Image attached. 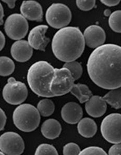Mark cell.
Listing matches in <instances>:
<instances>
[{"label":"cell","instance_id":"obj_27","mask_svg":"<svg viewBox=\"0 0 121 155\" xmlns=\"http://www.w3.org/2000/svg\"><path fill=\"white\" fill-rule=\"evenodd\" d=\"M81 151L79 146L75 143H69L63 147V155H78Z\"/></svg>","mask_w":121,"mask_h":155},{"label":"cell","instance_id":"obj_17","mask_svg":"<svg viewBox=\"0 0 121 155\" xmlns=\"http://www.w3.org/2000/svg\"><path fill=\"white\" fill-rule=\"evenodd\" d=\"M62 127L60 122L54 119H49L43 122L41 132L43 137L49 140H54L60 136Z\"/></svg>","mask_w":121,"mask_h":155},{"label":"cell","instance_id":"obj_10","mask_svg":"<svg viewBox=\"0 0 121 155\" xmlns=\"http://www.w3.org/2000/svg\"><path fill=\"white\" fill-rule=\"evenodd\" d=\"M25 143L18 133L7 132L0 137V150L6 155H21L25 150Z\"/></svg>","mask_w":121,"mask_h":155},{"label":"cell","instance_id":"obj_19","mask_svg":"<svg viewBox=\"0 0 121 155\" xmlns=\"http://www.w3.org/2000/svg\"><path fill=\"white\" fill-rule=\"evenodd\" d=\"M70 92L82 104L86 103L92 96V92L89 87L86 84L80 83L75 84Z\"/></svg>","mask_w":121,"mask_h":155},{"label":"cell","instance_id":"obj_2","mask_svg":"<svg viewBox=\"0 0 121 155\" xmlns=\"http://www.w3.org/2000/svg\"><path fill=\"white\" fill-rule=\"evenodd\" d=\"M85 41L84 35L76 27H66L58 30L52 39L54 56L66 63L75 61L84 52Z\"/></svg>","mask_w":121,"mask_h":155},{"label":"cell","instance_id":"obj_15","mask_svg":"<svg viewBox=\"0 0 121 155\" xmlns=\"http://www.w3.org/2000/svg\"><path fill=\"white\" fill-rule=\"evenodd\" d=\"M83 116L82 108L75 102H69L61 109L63 120L67 124H75L79 122Z\"/></svg>","mask_w":121,"mask_h":155},{"label":"cell","instance_id":"obj_8","mask_svg":"<svg viewBox=\"0 0 121 155\" xmlns=\"http://www.w3.org/2000/svg\"><path fill=\"white\" fill-rule=\"evenodd\" d=\"M75 81L68 69L64 67L55 68L54 78L51 83V92L54 97L65 95L71 92Z\"/></svg>","mask_w":121,"mask_h":155},{"label":"cell","instance_id":"obj_29","mask_svg":"<svg viewBox=\"0 0 121 155\" xmlns=\"http://www.w3.org/2000/svg\"><path fill=\"white\" fill-rule=\"evenodd\" d=\"M108 155H121V143L111 146L109 150Z\"/></svg>","mask_w":121,"mask_h":155},{"label":"cell","instance_id":"obj_23","mask_svg":"<svg viewBox=\"0 0 121 155\" xmlns=\"http://www.w3.org/2000/svg\"><path fill=\"white\" fill-rule=\"evenodd\" d=\"M109 25L111 29L117 33H121V11L111 13L109 18Z\"/></svg>","mask_w":121,"mask_h":155},{"label":"cell","instance_id":"obj_30","mask_svg":"<svg viewBox=\"0 0 121 155\" xmlns=\"http://www.w3.org/2000/svg\"><path fill=\"white\" fill-rule=\"evenodd\" d=\"M0 116H1V122H0V129L1 131H3L5 127L6 123V120H7V117L6 116L5 113L4 112V110L1 108L0 110Z\"/></svg>","mask_w":121,"mask_h":155},{"label":"cell","instance_id":"obj_16","mask_svg":"<svg viewBox=\"0 0 121 155\" xmlns=\"http://www.w3.org/2000/svg\"><path fill=\"white\" fill-rule=\"evenodd\" d=\"M107 109V104L103 97L92 95L86 102L85 109L89 116L93 118L103 116Z\"/></svg>","mask_w":121,"mask_h":155},{"label":"cell","instance_id":"obj_31","mask_svg":"<svg viewBox=\"0 0 121 155\" xmlns=\"http://www.w3.org/2000/svg\"><path fill=\"white\" fill-rule=\"evenodd\" d=\"M101 2L105 5L111 7V6H114L118 5L119 4L120 1H117V0H116V1H106H106H101Z\"/></svg>","mask_w":121,"mask_h":155},{"label":"cell","instance_id":"obj_26","mask_svg":"<svg viewBox=\"0 0 121 155\" xmlns=\"http://www.w3.org/2000/svg\"><path fill=\"white\" fill-rule=\"evenodd\" d=\"M78 155H108L102 148L98 146H89L80 151Z\"/></svg>","mask_w":121,"mask_h":155},{"label":"cell","instance_id":"obj_28","mask_svg":"<svg viewBox=\"0 0 121 155\" xmlns=\"http://www.w3.org/2000/svg\"><path fill=\"white\" fill-rule=\"evenodd\" d=\"M76 5L80 10L88 11L92 9L96 4V1H76Z\"/></svg>","mask_w":121,"mask_h":155},{"label":"cell","instance_id":"obj_12","mask_svg":"<svg viewBox=\"0 0 121 155\" xmlns=\"http://www.w3.org/2000/svg\"><path fill=\"white\" fill-rule=\"evenodd\" d=\"M83 35L85 44L91 48H96L104 45L106 39L104 30L98 25L88 27Z\"/></svg>","mask_w":121,"mask_h":155},{"label":"cell","instance_id":"obj_13","mask_svg":"<svg viewBox=\"0 0 121 155\" xmlns=\"http://www.w3.org/2000/svg\"><path fill=\"white\" fill-rule=\"evenodd\" d=\"M22 15L29 21H42L43 11L41 5L35 1H24L20 8Z\"/></svg>","mask_w":121,"mask_h":155},{"label":"cell","instance_id":"obj_14","mask_svg":"<svg viewBox=\"0 0 121 155\" xmlns=\"http://www.w3.org/2000/svg\"><path fill=\"white\" fill-rule=\"evenodd\" d=\"M12 56L18 62H26L31 58L33 48L26 40H18L13 43L11 48Z\"/></svg>","mask_w":121,"mask_h":155},{"label":"cell","instance_id":"obj_25","mask_svg":"<svg viewBox=\"0 0 121 155\" xmlns=\"http://www.w3.org/2000/svg\"><path fill=\"white\" fill-rule=\"evenodd\" d=\"M34 155H59L55 147L52 145L41 144L36 148Z\"/></svg>","mask_w":121,"mask_h":155},{"label":"cell","instance_id":"obj_20","mask_svg":"<svg viewBox=\"0 0 121 155\" xmlns=\"http://www.w3.org/2000/svg\"><path fill=\"white\" fill-rule=\"evenodd\" d=\"M103 98L106 103L109 104L112 108L116 109L121 108V89L111 90L106 93Z\"/></svg>","mask_w":121,"mask_h":155},{"label":"cell","instance_id":"obj_21","mask_svg":"<svg viewBox=\"0 0 121 155\" xmlns=\"http://www.w3.org/2000/svg\"><path fill=\"white\" fill-rule=\"evenodd\" d=\"M55 105L49 99H43L38 103L37 108L41 116L43 117L50 116L55 110Z\"/></svg>","mask_w":121,"mask_h":155},{"label":"cell","instance_id":"obj_7","mask_svg":"<svg viewBox=\"0 0 121 155\" xmlns=\"http://www.w3.org/2000/svg\"><path fill=\"white\" fill-rule=\"evenodd\" d=\"M2 95L8 103L13 105H21L27 99L28 90L24 83L11 77L3 89Z\"/></svg>","mask_w":121,"mask_h":155},{"label":"cell","instance_id":"obj_9","mask_svg":"<svg viewBox=\"0 0 121 155\" xmlns=\"http://www.w3.org/2000/svg\"><path fill=\"white\" fill-rule=\"evenodd\" d=\"M28 28L27 19L22 14L16 13L9 15L4 24L6 34L9 38L17 41L26 37Z\"/></svg>","mask_w":121,"mask_h":155},{"label":"cell","instance_id":"obj_4","mask_svg":"<svg viewBox=\"0 0 121 155\" xmlns=\"http://www.w3.org/2000/svg\"><path fill=\"white\" fill-rule=\"evenodd\" d=\"M40 120L37 108L29 104L19 105L13 112V123L18 129L24 132L35 131L39 126Z\"/></svg>","mask_w":121,"mask_h":155},{"label":"cell","instance_id":"obj_36","mask_svg":"<svg viewBox=\"0 0 121 155\" xmlns=\"http://www.w3.org/2000/svg\"><path fill=\"white\" fill-rule=\"evenodd\" d=\"M0 155H6L4 154V153H3L2 152H1V153H0Z\"/></svg>","mask_w":121,"mask_h":155},{"label":"cell","instance_id":"obj_11","mask_svg":"<svg viewBox=\"0 0 121 155\" xmlns=\"http://www.w3.org/2000/svg\"><path fill=\"white\" fill-rule=\"evenodd\" d=\"M48 26L41 25L35 26L30 30L28 37V42L32 48L45 51L50 42V39L45 36Z\"/></svg>","mask_w":121,"mask_h":155},{"label":"cell","instance_id":"obj_6","mask_svg":"<svg viewBox=\"0 0 121 155\" xmlns=\"http://www.w3.org/2000/svg\"><path fill=\"white\" fill-rule=\"evenodd\" d=\"M101 133L111 144L121 143V114L113 113L106 116L101 122Z\"/></svg>","mask_w":121,"mask_h":155},{"label":"cell","instance_id":"obj_18","mask_svg":"<svg viewBox=\"0 0 121 155\" xmlns=\"http://www.w3.org/2000/svg\"><path fill=\"white\" fill-rule=\"evenodd\" d=\"M79 134L85 138H91L94 137L97 132V125L95 121L90 118H84L81 119L77 125Z\"/></svg>","mask_w":121,"mask_h":155},{"label":"cell","instance_id":"obj_34","mask_svg":"<svg viewBox=\"0 0 121 155\" xmlns=\"http://www.w3.org/2000/svg\"><path fill=\"white\" fill-rule=\"evenodd\" d=\"M0 12H1V14H0V20H1V25H2L3 24V17H4V9L3 8V6L2 4H0Z\"/></svg>","mask_w":121,"mask_h":155},{"label":"cell","instance_id":"obj_22","mask_svg":"<svg viewBox=\"0 0 121 155\" xmlns=\"http://www.w3.org/2000/svg\"><path fill=\"white\" fill-rule=\"evenodd\" d=\"M1 76L6 77L13 74L15 70V64L14 61L9 57L6 56L1 57Z\"/></svg>","mask_w":121,"mask_h":155},{"label":"cell","instance_id":"obj_3","mask_svg":"<svg viewBox=\"0 0 121 155\" xmlns=\"http://www.w3.org/2000/svg\"><path fill=\"white\" fill-rule=\"evenodd\" d=\"M55 68L46 61H38L28 69L27 82L35 94L43 97H54L50 91L51 83L54 78Z\"/></svg>","mask_w":121,"mask_h":155},{"label":"cell","instance_id":"obj_1","mask_svg":"<svg viewBox=\"0 0 121 155\" xmlns=\"http://www.w3.org/2000/svg\"><path fill=\"white\" fill-rule=\"evenodd\" d=\"M88 74L98 87L106 90L121 87V46L106 44L95 48L87 64Z\"/></svg>","mask_w":121,"mask_h":155},{"label":"cell","instance_id":"obj_5","mask_svg":"<svg viewBox=\"0 0 121 155\" xmlns=\"http://www.w3.org/2000/svg\"><path fill=\"white\" fill-rule=\"evenodd\" d=\"M45 19L52 28L66 27L72 20V12L69 7L62 3H53L47 10Z\"/></svg>","mask_w":121,"mask_h":155},{"label":"cell","instance_id":"obj_32","mask_svg":"<svg viewBox=\"0 0 121 155\" xmlns=\"http://www.w3.org/2000/svg\"><path fill=\"white\" fill-rule=\"evenodd\" d=\"M0 41H1L0 50H2L3 48H4L5 44V38L4 34L2 31H1L0 32Z\"/></svg>","mask_w":121,"mask_h":155},{"label":"cell","instance_id":"obj_33","mask_svg":"<svg viewBox=\"0 0 121 155\" xmlns=\"http://www.w3.org/2000/svg\"><path fill=\"white\" fill-rule=\"evenodd\" d=\"M2 1L7 4L8 8H15V3L16 1H6L5 0V1Z\"/></svg>","mask_w":121,"mask_h":155},{"label":"cell","instance_id":"obj_24","mask_svg":"<svg viewBox=\"0 0 121 155\" xmlns=\"http://www.w3.org/2000/svg\"><path fill=\"white\" fill-rule=\"evenodd\" d=\"M63 67L68 69L70 71L75 81L79 79L82 75V67L78 61L67 62L65 63Z\"/></svg>","mask_w":121,"mask_h":155},{"label":"cell","instance_id":"obj_35","mask_svg":"<svg viewBox=\"0 0 121 155\" xmlns=\"http://www.w3.org/2000/svg\"><path fill=\"white\" fill-rule=\"evenodd\" d=\"M104 15H106V16H109V15L110 16V15H111V12H110V10L106 9V10L104 12Z\"/></svg>","mask_w":121,"mask_h":155}]
</instances>
